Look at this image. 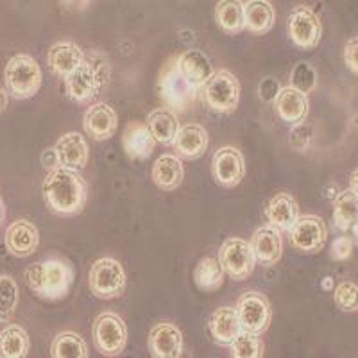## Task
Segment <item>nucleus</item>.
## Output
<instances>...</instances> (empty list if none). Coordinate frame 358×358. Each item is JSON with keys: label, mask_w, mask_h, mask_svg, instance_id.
I'll return each instance as SVG.
<instances>
[{"label": "nucleus", "mask_w": 358, "mask_h": 358, "mask_svg": "<svg viewBox=\"0 0 358 358\" xmlns=\"http://www.w3.org/2000/svg\"><path fill=\"white\" fill-rule=\"evenodd\" d=\"M45 203L59 217H73L83 212L88 199V185L78 171L56 167L43 179Z\"/></svg>", "instance_id": "obj_1"}, {"label": "nucleus", "mask_w": 358, "mask_h": 358, "mask_svg": "<svg viewBox=\"0 0 358 358\" xmlns=\"http://www.w3.org/2000/svg\"><path fill=\"white\" fill-rule=\"evenodd\" d=\"M25 283L45 301H57L69 296L73 283V268L63 258H43L25 268Z\"/></svg>", "instance_id": "obj_2"}, {"label": "nucleus", "mask_w": 358, "mask_h": 358, "mask_svg": "<svg viewBox=\"0 0 358 358\" xmlns=\"http://www.w3.org/2000/svg\"><path fill=\"white\" fill-rule=\"evenodd\" d=\"M110 62L102 54H85L81 65L65 78L66 95L76 104L94 101L110 81Z\"/></svg>", "instance_id": "obj_3"}, {"label": "nucleus", "mask_w": 358, "mask_h": 358, "mask_svg": "<svg viewBox=\"0 0 358 358\" xmlns=\"http://www.w3.org/2000/svg\"><path fill=\"white\" fill-rule=\"evenodd\" d=\"M4 83L8 94L17 101L31 99L40 92L43 73L40 65L29 54H17L8 62L4 69Z\"/></svg>", "instance_id": "obj_4"}, {"label": "nucleus", "mask_w": 358, "mask_h": 358, "mask_svg": "<svg viewBox=\"0 0 358 358\" xmlns=\"http://www.w3.org/2000/svg\"><path fill=\"white\" fill-rule=\"evenodd\" d=\"M158 88L159 97L167 104L169 110L179 111V113L187 111L197 99V90L181 76L176 59H171L163 66Z\"/></svg>", "instance_id": "obj_5"}, {"label": "nucleus", "mask_w": 358, "mask_h": 358, "mask_svg": "<svg viewBox=\"0 0 358 358\" xmlns=\"http://www.w3.org/2000/svg\"><path fill=\"white\" fill-rule=\"evenodd\" d=\"M126 271L115 258H101L90 268L88 285L99 299H115L126 290Z\"/></svg>", "instance_id": "obj_6"}, {"label": "nucleus", "mask_w": 358, "mask_h": 358, "mask_svg": "<svg viewBox=\"0 0 358 358\" xmlns=\"http://www.w3.org/2000/svg\"><path fill=\"white\" fill-rule=\"evenodd\" d=\"M204 101L217 113H233L241 102V81L229 70H219L204 85Z\"/></svg>", "instance_id": "obj_7"}, {"label": "nucleus", "mask_w": 358, "mask_h": 358, "mask_svg": "<svg viewBox=\"0 0 358 358\" xmlns=\"http://www.w3.org/2000/svg\"><path fill=\"white\" fill-rule=\"evenodd\" d=\"M287 31L296 47L303 50H312L317 47L322 38V22L310 6L299 4L290 13L287 20Z\"/></svg>", "instance_id": "obj_8"}, {"label": "nucleus", "mask_w": 358, "mask_h": 358, "mask_svg": "<svg viewBox=\"0 0 358 358\" xmlns=\"http://www.w3.org/2000/svg\"><path fill=\"white\" fill-rule=\"evenodd\" d=\"M94 344L104 357H117L126 350L127 328L120 315L113 312L101 313L92 328Z\"/></svg>", "instance_id": "obj_9"}, {"label": "nucleus", "mask_w": 358, "mask_h": 358, "mask_svg": "<svg viewBox=\"0 0 358 358\" xmlns=\"http://www.w3.org/2000/svg\"><path fill=\"white\" fill-rule=\"evenodd\" d=\"M219 262L224 273L235 281L248 280L257 265L251 244L244 238H236V236L222 242L219 249Z\"/></svg>", "instance_id": "obj_10"}, {"label": "nucleus", "mask_w": 358, "mask_h": 358, "mask_svg": "<svg viewBox=\"0 0 358 358\" xmlns=\"http://www.w3.org/2000/svg\"><path fill=\"white\" fill-rule=\"evenodd\" d=\"M236 313H238V319H241L242 330L257 335L264 334L268 324H271V319H273L271 303L260 292H245L238 299Z\"/></svg>", "instance_id": "obj_11"}, {"label": "nucleus", "mask_w": 358, "mask_h": 358, "mask_svg": "<svg viewBox=\"0 0 358 358\" xmlns=\"http://www.w3.org/2000/svg\"><path fill=\"white\" fill-rule=\"evenodd\" d=\"M290 233V244L303 252H319L322 251L328 238V229L322 222L321 217L317 215H305L297 217Z\"/></svg>", "instance_id": "obj_12"}, {"label": "nucleus", "mask_w": 358, "mask_h": 358, "mask_svg": "<svg viewBox=\"0 0 358 358\" xmlns=\"http://www.w3.org/2000/svg\"><path fill=\"white\" fill-rule=\"evenodd\" d=\"M212 174L217 185L222 188H233L245 176L244 156L235 147H220L212 158Z\"/></svg>", "instance_id": "obj_13"}, {"label": "nucleus", "mask_w": 358, "mask_h": 358, "mask_svg": "<svg viewBox=\"0 0 358 358\" xmlns=\"http://www.w3.org/2000/svg\"><path fill=\"white\" fill-rule=\"evenodd\" d=\"M86 134L95 142H104L110 140L118 127V118L113 108L104 102H95L86 110L83 118Z\"/></svg>", "instance_id": "obj_14"}, {"label": "nucleus", "mask_w": 358, "mask_h": 358, "mask_svg": "<svg viewBox=\"0 0 358 358\" xmlns=\"http://www.w3.org/2000/svg\"><path fill=\"white\" fill-rule=\"evenodd\" d=\"M147 346L156 358H179L183 355V334L171 322H159L149 334Z\"/></svg>", "instance_id": "obj_15"}, {"label": "nucleus", "mask_w": 358, "mask_h": 358, "mask_svg": "<svg viewBox=\"0 0 358 358\" xmlns=\"http://www.w3.org/2000/svg\"><path fill=\"white\" fill-rule=\"evenodd\" d=\"M4 242L13 257L27 258L36 252L40 245V233L29 220H15L6 231Z\"/></svg>", "instance_id": "obj_16"}, {"label": "nucleus", "mask_w": 358, "mask_h": 358, "mask_svg": "<svg viewBox=\"0 0 358 358\" xmlns=\"http://www.w3.org/2000/svg\"><path fill=\"white\" fill-rule=\"evenodd\" d=\"M273 104L278 117H280L283 122L292 124V126L305 122L310 108L306 94H303L301 90L294 88V86L281 88Z\"/></svg>", "instance_id": "obj_17"}, {"label": "nucleus", "mask_w": 358, "mask_h": 358, "mask_svg": "<svg viewBox=\"0 0 358 358\" xmlns=\"http://www.w3.org/2000/svg\"><path fill=\"white\" fill-rule=\"evenodd\" d=\"M176 62H178V69L179 72H181V76H183V78L196 90L203 88V86L212 79L213 73H215L210 57H208L203 50H185Z\"/></svg>", "instance_id": "obj_18"}, {"label": "nucleus", "mask_w": 358, "mask_h": 358, "mask_svg": "<svg viewBox=\"0 0 358 358\" xmlns=\"http://www.w3.org/2000/svg\"><path fill=\"white\" fill-rule=\"evenodd\" d=\"M208 331H210V337H212V341L215 342L217 346H231L236 335L242 331L241 319H238L236 308H231V306L217 308L212 313L210 321H208Z\"/></svg>", "instance_id": "obj_19"}, {"label": "nucleus", "mask_w": 358, "mask_h": 358, "mask_svg": "<svg viewBox=\"0 0 358 358\" xmlns=\"http://www.w3.org/2000/svg\"><path fill=\"white\" fill-rule=\"evenodd\" d=\"M172 145L181 158L197 159L208 151L210 136L201 124H185L179 127Z\"/></svg>", "instance_id": "obj_20"}, {"label": "nucleus", "mask_w": 358, "mask_h": 358, "mask_svg": "<svg viewBox=\"0 0 358 358\" xmlns=\"http://www.w3.org/2000/svg\"><path fill=\"white\" fill-rule=\"evenodd\" d=\"M251 248L255 258L262 265L265 267L276 265L283 255V241H281L280 229L273 228V226H264V228L257 229L252 235Z\"/></svg>", "instance_id": "obj_21"}, {"label": "nucleus", "mask_w": 358, "mask_h": 358, "mask_svg": "<svg viewBox=\"0 0 358 358\" xmlns=\"http://www.w3.org/2000/svg\"><path fill=\"white\" fill-rule=\"evenodd\" d=\"M56 152L59 158V165L72 171H81L88 163V143L85 136L79 133H66L57 140Z\"/></svg>", "instance_id": "obj_22"}, {"label": "nucleus", "mask_w": 358, "mask_h": 358, "mask_svg": "<svg viewBox=\"0 0 358 358\" xmlns=\"http://www.w3.org/2000/svg\"><path fill=\"white\" fill-rule=\"evenodd\" d=\"M122 145L131 159H145L155 152L156 140L147 124L129 122L124 129Z\"/></svg>", "instance_id": "obj_23"}, {"label": "nucleus", "mask_w": 358, "mask_h": 358, "mask_svg": "<svg viewBox=\"0 0 358 358\" xmlns=\"http://www.w3.org/2000/svg\"><path fill=\"white\" fill-rule=\"evenodd\" d=\"M83 59H85V52L79 45L72 43V41H59V43L52 45L49 56H47L50 70L63 79L78 69Z\"/></svg>", "instance_id": "obj_24"}, {"label": "nucleus", "mask_w": 358, "mask_h": 358, "mask_svg": "<svg viewBox=\"0 0 358 358\" xmlns=\"http://www.w3.org/2000/svg\"><path fill=\"white\" fill-rule=\"evenodd\" d=\"M297 203L289 194H276L265 206V219L268 226L280 229V231H289L297 220Z\"/></svg>", "instance_id": "obj_25"}, {"label": "nucleus", "mask_w": 358, "mask_h": 358, "mask_svg": "<svg viewBox=\"0 0 358 358\" xmlns=\"http://www.w3.org/2000/svg\"><path fill=\"white\" fill-rule=\"evenodd\" d=\"M183 162L174 155H163L152 165V181L159 190H176L183 183Z\"/></svg>", "instance_id": "obj_26"}, {"label": "nucleus", "mask_w": 358, "mask_h": 358, "mask_svg": "<svg viewBox=\"0 0 358 358\" xmlns=\"http://www.w3.org/2000/svg\"><path fill=\"white\" fill-rule=\"evenodd\" d=\"M245 29L255 36L268 33L276 22V11L268 0H248L244 4Z\"/></svg>", "instance_id": "obj_27"}, {"label": "nucleus", "mask_w": 358, "mask_h": 358, "mask_svg": "<svg viewBox=\"0 0 358 358\" xmlns=\"http://www.w3.org/2000/svg\"><path fill=\"white\" fill-rule=\"evenodd\" d=\"M215 22L226 34L245 31V13L242 0H219L215 8Z\"/></svg>", "instance_id": "obj_28"}, {"label": "nucleus", "mask_w": 358, "mask_h": 358, "mask_svg": "<svg viewBox=\"0 0 358 358\" xmlns=\"http://www.w3.org/2000/svg\"><path fill=\"white\" fill-rule=\"evenodd\" d=\"M147 126L151 129L156 142L163 143V145H172L176 134L179 131L178 117L169 108H159V110H155L152 113H149V117H147Z\"/></svg>", "instance_id": "obj_29"}, {"label": "nucleus", "mask_w": 358, "mask_h": 358, "mask_svg": "<svg viewBox=\"0 0 358 358\" xmlns=\"http://www.w3.org/2000/svg\"><path fill=\"white\" fill-rule=\"evenodd\" d=\"M29 348H31V341L22 326L9 324L0 331V357L2 358H24L27 357Z\"/></svg>", "instance_id": "obj_30"}, {"label": "nucleus", "mask_w": 358, "mask_h": 358, "mask_svg": "<svg viewBox=\"0 0 358 358\" xmlns=\"http://www.w3.org/2000/svg\"><path fill=\"white\" fill-rule=\"evenodd\" d=\"M194 283L203 292H215L224 283V268L219 258L206 257L194 268Z\"/></svg>", "instance_id": "obj_31"}, {"label": "nucleus", "mask_w": 358, "mask_h": 358, "mask_svg": "<svg viewBox=\"0 0 358 358\" xmlns=\"http://www.w3.org/2000/svg\"><path fill=\"white\" fill-rule=\"evenodd\" d=\"M358 220V196L351 188L341 192L334 203V222L341 231H350Z\"/></svg>", "instance_id": "obj_32"}, {"label": "nucleus", "mask_w": 358, "mask_h": 358, "mask_svg": "<svg viewBox=\"0 0 358 358\" xmlns=\"http://www.w3.org/2000/svg\"><path fill=\"white\" fill-rule=\"evenodd\" d=\"M50 355L54 358H86L88 346H86L85 338L76 331H62L54 338Z\"/></svg>", "instance_id": "obj_33"}, {"label": "nucleus", "mask_w": 358, "mask_h": 358, "mask_svg": "<svg viewBox=\"0 0 358 358\" xmlns=\"http://www.w3.org/2000/svg\"><path fill=\"white\" fill-rule=\"evenodd\" d=\"M18 305V285L8 274H0V322L13 317Z\"/></svg>", "instance_id": "obj_34"}, {"label": "nucleus", "mask_w": 358, "mask_h": 358, "mask_svg": "<svg viewBox=\"0 0 358 358\" xmlns=\"http://www.w3.org/2000/svg\"><path fill=\"white\" fill-rule=\"evenodd\" d=\"M231 355L235 358H262L264 357V342L257 334L242 330L233 341Z\"/></svg>", "instance_id": "obj_35"}, {"label": "nucleus", "mask_w": 358, "mask_h": 358, "mask_svg": "<svg viewBox=\"0 0 358 358\" xmlns=\"http://www.w3.org/2000/svg\"><path fill=\"white\" fill-rule=\"evenodd\" d=\"M290 86L301 90L303 94H310L317 86V72L310 63L299 62L290 73Z\"/></svg>", "instance_id": "obj_36"}, {"label": "nucleus", "mask_w": 358, "mask_h": 358, "mask_svg": "<svg viewBox=\"0 0 358 358\" xmlns=\"http://www.w3.org/2000/svg\"><path fill=\"white\" fill-rule=\"evenodd\" d=\"M335 305L342 312H357L358 310V287L353 281H342L334 290Z\"/></svg>", "instance_id": "obj_37"}, {"label": "nucleus", "mask_w": 358, "mask_h": 358, "mask_svg": "<svg viewBox=\"0 0 358 358\" xmlns=\"http://www.w3.org/2000/svg\"><path fill=\"white\" fill-rule=\"evenodd\" d=\"M310 140H312V127L306 126L305 122L296 124V126L290 129L289 143L290 147L296 149V151H305L306 147L310 145Z\"/></svg>", "instance_id": "obj_38"}, {"label": "nucleus", "mask_w": 358, "mask_h": 358, "mask_svg": "<svg viewBox=\"0 0 358 358\" xmlns=\"http://www.w3.org/2000/svg\"><path fill=\"white\" fill-rule=\"evenodd\" d=\"M353 252V238L351 236L342 235L338 238H335L334 244H331V258L334 260H348Z\"/></svg>", "instance_id": "obj_39"}, {"label": "nucleus", "mask_w": 358, "mask_h": 358, "mask_svg": "<svg viewBox=\"0 0 358 358\" xmlns=\"http://www.w3.org/2000/svg\"><path fill=\"white\" fill-rule=\"evenodd\" d=\"M280 83L274 78H265L262 79L260 85H258V94L264 102H274L276 95L280 94Z\"/></svg>", "instance_id": "obj_40"}, {"label": "nucleus", "mask_w": 358, "mask_h": 358, "mask_svg": "<svg viewBox=\"0 0 358 358\" xmlns=\"http://www.w3.org/2000/svg\"><path fill=\"white\" fill-rule=\"evenodd\" d=\"M344 63L355 76H358V34L351 38L344 47Z\"/></svg>", "instance_id": "obj_41"}, {"label": "nucleus", "mask_w": 358, "mask_h": 358, "mask_svg": "<svg viewBox=\"0 0 358 358\" xmlns=\"http://www.w3.org/2000/svg\"><path fill=\"white\" fill-rule=\"evenodd\" d=\"M41 165H43L47 171H52V169H56V167H62V165H59V158H57L56 147H54V149H45L43 155H41Z\"/></svg>", "instance_id": "obj_42"}, {"label": "nucleus", "mask_w": 358, "mask_h": 358, "mask_svg": "<svg viewBox=\"0 0 358 358\" xmlns=\"http://www.w3.org/2000/svg\"><path fill=\"white\" fill-rule=\"evenodd\" d=\"M8 102H9L8 90L0 88V113H4L6 108H8Z\"/></svg>", "instance_id": "obj_43"}, {"label": "nucleus", "mask_w": 358, "mask_h": 358, "mask_svg": "<svg viewBox=\"0 0 358 358\" xmlns=\"http://www.w3.org/2000/svg\"><path fill=\"white\" fill-rule=\"evenodd\" d=\"M350 188L358 196V169H357V171L351 172V176H350Z\"/></svg>", "instance_id": "obj_44"}, {"label": "nucleus", "mask_w": 358, "mask_h": 358, "mask_svg": "<svg viewBox=\"0 0 358 358\" xmlns=\"http://www.w3.org/2000/svg\"><path fill=\"white\" fill-rule=\"evenodd\" d=\"M322 289H324V290H331V289H334V278H330V276L326 278L324 283H322Z\"/></svg>", "instance_id": "obj_45"}, {"label": "nucleus", "mask_w": 358, "mask_h": 358, "mask_svg": "<svg viewBox=\"0 0 358 358\" xmlns=\"http://www.w3.org/2000/svg\"><path fill=\"white\" fill-rule=\"evenodd\" d=\"M4 222V203H2V197H0V226Z\"/></svg>", "instance_id": "obj_46"}, {"label": "nucleus", "mask_w": 358, "mask_h": 358, "mask_svg": "<svg viewBox=\"0 0 358 358\" xmlns=\"http://www.w3.org/2000/svg\"><path fill=\"white\" fill-rule=\"evenodd\" d=\"M351 231H353V236L358 241V220H357V224H355L353 228H351Z\"/></svg>", "instance_id": "obj_47"}, {"label": "nucleus", "mask_w": 358, "mask_h": 358, "mask_svg": "<svg viewBox=\"0 0 358 358\" xmlns=\"http://www.w3.org/2000/svg\"><path fill=\"white\" fill-rule=\"evenodd\" d=\"M63 2H66V4H72V2H76V0H63Z\"/></svg>", "instance_id": "obj_48"}]
</instances>
